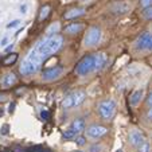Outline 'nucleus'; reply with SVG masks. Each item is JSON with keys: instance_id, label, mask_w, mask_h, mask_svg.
Segmentation results:
<instances>
[{"instance_id": "1", "label": "nucleus", "mask_w": 152, "mask_h": 152, "mask_svg": "<svg viewBox=\"0 0 152 152\" xmlns=\"http://www.w3.org/2000/svg\"><path fill=\"white\" fill-rule=\"evenodd\" d=\"M62 42H63L62 37H59V35H51V37H49V38H46V39L40 40L39 43H37V46L34 47V50L40 55V58L45 61L46 58H49L50 55L57 53L58 50L62 47Z\"/></svg>"}, {"instance_id": "2", "label": "nucleus", "mask_w": 152, "mask_h": 152, "mask_svg": "<svg viewBox=\"0 0 152 152\" xmlns=\"http://www.w3.org/2000/svg\"><path fill=\"white\" fill-rule=\"evenodd\" d=\"M97 110H98V115L102 120L108 121V120H112L113 116L116 113V102L110 98L108 100H102L101 102H98L97 105Z\"/></svg>"}, {"instance_id": "3", "label": "nucleus", "mask_w": 152, "mask_h": 152, "mask_svg": "<svg viewBox=\"0 0 152 152\" xmlns=\"http://www.w3.org/2000/svg\"><path fill=\"white\" fill-rule=\"evenodd\" d=\"M85 98H86V93L82 92V90L73 92L62 100V108L63 109H72V108H75V106H80L85 101Z\"/></svg>"}, {"instance_id": "4", "label": "nucleus", "mask_w": 152, "mask_h": 152, "mask_svg": "<svg viewBox=\"0 0 152 152\" xmlns=\"http://www.w3.org/2000/svg\"><path fill=\"white\" fill-rule=\"evenodd\" d=\"M74 72L80 77H85V75L90 74L92 72H94V55H85L78 62Z\"/></svg>"}, {"instance_id": "5", "label": "nucleus", "mask_w": 152, "mask_h": 152, "mask_svg": "<svg viewBox=\"0 0 152 152\" xmlns=\"http://www.w3.org/2000/svg\"><path fill=\"white\" fill-rule=\"evenodd\" d=\"M100 39H101L100 27L93 26V27H90V28L86 31L85 38H83V45H85L86 47H93V46H96V45L100 42Z\"/></svg>"}, {"instance_id": "6", "label": "nucleus", "mask_w": 152, "mask_h": 152, "mask_svg": "<svg viewBox=\"0 0 152 152\" xmlns=\"http://www.w3.org/2000/svg\"><path fill=\"white\" fill-rule=\"evenodd\" d=\"M40 65H38V63L32 62V61H28L26 58V59L22 62V65H20V74L22 75H31V74H35V73L39 70Z\"/></svg>"}, {"instance_id": "7", "label": "nucleus", "mask_w": 152, "mask_h": 152, "mask_svg": "<svg viewBox=\"0 0 152 152\" xmlns=\"http://www.w3.org/2000/svg\"><path fill=\"white\" fill-rule=\"evenodd\" d=\"M108 133V128L104 125H98V124H93L86 129V135L92 139H100Z\"/></svg>"}, {"instance_id": "8", "label": "nucleus", "mask_w": 152, "mask_h": 152, "mask_svg": "<svg viewBox=\"0 0 152 152\" xmlns=\"http://www.w3.org/2000/svg\"><path fill=\"white\" fill-rule=\"evenodd\" d=\"M135 46L137 50H151L152 51V34L144 32L143 35H140L139 39L136 40Z\"/></svg>"}, {"instance_id": "9", "label": "nucleus", "mask_w": 152, "mask_h": 152, "mask_svg": "<svg viewBox=\"0 0 152 152\" xmlns=\"http://www.w3.org/2000/svg\"><path fill=\"white\" fill-rule=\"evenodd\" d=\"M62 74H63V67L62 66H54V67H51V69L43 70L42 78L45 81H54V80H58Z\"/></svg>"}, {"instance_id": "10", "label": "nucleus", "mask_w": 152, "mask_h": 152, "mask_svg": "<svg viewBox=\"0 0 152 152\" xmlns=\"http://www.w3.org/2000/svg\"><path fill=\"white\" fill-rule=\"evenodd\" d=\"M129 143L132 144L133 147H140L141 144L145 141V139H144L143 133L139 132V131H131L129 132Z\"/></svg>"}, {"instance_id": "11", "label": "nucleus", "mask_w": 152, "mask_h": 152, "mask_svg": "<svg viewBox=\"0 0 152 152\" xmlns=\"http://www.w3.org/2000/svg\"><path fill=\"white\" fill-rule=\"evenodd\" d=\"M106 61V54L105 53H98V54L94 55V70H101L104 66H105Z\"/></svg>"}, {"instance_id": "12", "label": "nucleus", "mask_w": 152, "mask_h": 152, "mask_svg": "<svg viewBox=\"0 0 152 152\" xmlns=\"http://www.w3.org/2000/svg\"><path fill=\"white\" fill-rule=\"evenodd\" d=\"M16 82H18V77L14 74V73H8V74H6L3 77V80H1V85H3V88H11V86H14Z\"/></svg>"}, {"instance_id": "13", "label": "nucleus", "mask_w": 152, "mask_h": 152, "mask_svg": "<svg viewBox=\"0 0 152 152\" xmlns=\"http://www.w3.org/2000/svg\"><path fill=\"white\" fill-rule=\"evenodd\" d=\"M85 12L86 11L83 8H72L65 14L63 18L66 20H72V19H75V18H80V16H82V15H85Z\"/></svg>"}, {"instance_id": "14", "label": "nucleus", "mask_w": 152, "mask_h": 152, "mask_svg": "<svg viewBox=\"0 0 152 152\" xmlns=\"http://www.w3.org/2000/svg\"><path fill=\"white\" fill-rule=\"evenodd\" d=\"M143 96H144V89H136L135 92L131 94V97H129V104L132 106H136L141 101Z\"/></svg>"}, {"instance_id": "15", "label": "nucleus", "mask_w": 152, "mask_h": 152, "mask_svg": "<svg viewBox=\"0 0 152 152\" xmlns=\"http://www.w3.org/2000/svg\"><path fill=\"white\" fill-rule=\"evenodd\" d=\"M83 24H81V23H72V24H69L67 27H65V32L66 34H69V35H77L78 32H81L83 30Z\"/></svg>"}, {"instance_id": "16", "label": "nucleus", "mask_w": 152, "mask_h": 152, "mask_svg": "<svg viewBox=\"0 0 152 152\" xmlns=\"http://www.w3.org/2000/svg\"><path fill=\"white\" fill-rule=\"evenodd\" d=\"M85 126H86V124H85L83 118H74L72 125H70V128H73L77 133H81L82 131H85Z\"/></svg>"}, {"instance_id": "17", "label": "nucleus", "mask_w": 152, "mask_h": 152, "mask_svg": "<svg viewBox=\"0 0 152 152\" xmlns=\"http://www.w3.org/2000/svg\"><path fill=\"white\" fill-rule=\"evenodd\" d=\"M129 4L126 3H117L115 7H113V12L117 15H123V14H126V12L129 11Z\"/></svg>"}, {"instance_id": "18", "label": "nucleus", "mask_w": 152, "mask_h": 152, "mask_svg": "<svg viewBox=\"0 0 152 152\" xmlns=\"http://www.w3.org/2000/svg\"><path fill=\"white\" fill-rule=\"evenodd\" d=\"M16 61H18V54H15V53H11V54L6 55V57L3 58L1 63H3L4 66H10V65H14Z\"/></svg>"}, {"instance_id": "19", "label": "nucleus", "mask_w": 152, "mask_h": 152, "mask_svg": "<svg viewBox=\"0 0 152 152\" xmlns=\"http://www.w3.org/2000/svg\"><path fill=\"white\" fill-rule=\"evenodd\" d=\"M50 11H51V7H50L49 4L43 6L42 8H40V11H39V16H38V20H39V22L45 20V19H46V18L50 15Z\"/></svg>"}, {"instance_id": "20", "label": "nucleus", "mask_w": 152, "mask_h": 152, "mask_svg": "<svg viewBox=\"0 0 152 152\" xmlns=\"http://www.w3.org/2000/svg\"><path fill=\"white\" fill-rule=\"evenodd\" d=\"M77 136V132H75L73 128H67L65 132H63V137L65 139H73Z\"/></svg>"}, {"instance_id": "21", "label": "nucleus", "mask_w": 152, "mask_h": 152, "mask_svg": "<svg viewBox=\"0 0 152 152\" xmlns=\"http://www.w3.org/2000/svg\"><path fill=\"white\" fill-rule=\"evenodd\" d=\"M58 30H59V24L55 23V26H54V24H51V26L47 28V34H49L50 37H51V35H55V32H57Z\"/></svg>"}, {"instance_id": "22", "label": "nucleus", "mask_w": 152, "mask_h": 152, "mask_svg": "<svg viewBox=\"0 0 152 152\" xmlns=\"http://www.w3.org/2000/svg\"><path fill=\"white\" fill-rule=\"evenodd\" d=\"M139 148V152H151V147H149V144L147 143V141H144L143 144H141L140 147H137Z\"/></svg>"}, {"instance_id": "23", "label": "nucleus", "mask_w": 152, "mask_h": 152, "mask_svg": "<svg viewBox=\"0 0 152 152\" xmlns=\"http://www.w3.org/2000/svg\"><path fill=\"white\" fill-rule=\"evenodd\" d=\"M143 15H144V18H145V19H152V6L144 8Z\"/></svg>"}, {"instance_id": "24", "label": "nucleus", "mask_w": 152, "mask_h": 152, "mask_svg": "<svg viewBox=\"0 0 152 152\" xmlns=\"http://www.w3.org/2000/svg\"><path fill=\"white\" fill-rule=\"evenodd\" d=\"M75 143H77V145H85L86 144V139L83 137V136H75Z\"/></svg>"}, {"instance_id": "25", "label": "nucleus", "mask_w": 152, "mask_h": 152, "mask_svg": "<svg viewBox=\"0 0 152 152\" xmlns=\"http://www.w3.org/2000/svg\"><path fill=\"white\" fill-rule=\"evenodd\" d=\"M101 149H102V147L98 144H93L89 147V152H101Z\"/></svg>"}, {"instance_id": "26", "label": "nucleus", "mask_w": 152, "mask_h": 152, "mask_svg": "<svg viewBox=\"0 0 152 152\" xmlns=\"http://www.w3.org/2000/svg\"><path fill=\"white\" fill-rule=\"evenodd\" d=\"M19 24H20V20L19 19H15V20H12L11 23L7 24V28H15V27H18Z\"/></svg>"}, {"instance_id": "27", "label": "nucleus", "mask_w": 152, "mask_h": 152, "mask_svg": "<svg viewBox=\"0 0 152 152\" xmlns=\"http://www.w3.org/2000/svg\"><path fill=\"white\" fill-rule=\"evenodd\" d=\"M140 6L143 8H147V7L152 6V0H140Z\"/></svg>"}, {"instance_id": "28", "label": "nucleus", "mask_w": 152, "mask_h": 152, "mask_svg": "<svg viewBox=\"0 0 152 152\" xmlns=\"http://www.w3.org/2000/svg\"><path fill=\"white\" fill-rule=\"evenodd\" d=\"M8 124H4L3 126H1V129H0V133H1V135H8Z\"/></svg>"}, {"instance_id": "29", "label": "nucleus", "mask_w": 152, "mask_h": 152, "mask_svg": "<svg viewBox=\"0 0 152 152\" xmlns=\"http://www.w3.org/2000/svg\"><path fill=\"white\" fill-rule=\"evenodd\" d=\"M49 117H50V113L47 112V110H42V112H40V118H42V120H47Z\"/></svg>"}, {"instance_id": "30", "label": "nucleus", "mask_w": 152, "mask_h": 152, "mask_svg": "<svg viewBox=\"0 0 152 152\" xmlns=\"http://www.w3.org/2000/svg\"><path fill=\"white\" fill-rule=\"evenodd\" d=\"M147 105L148 106H152V92L148 94V97H147Z\"/></svg>"}, {"instance_id": "31", "label": "nucleus", "mask_w": 152, "mask_h": 152, "mask_svg": "<svg viewBox=\"0 0 152 152\" xmlns=\"http://www.w3.org/2000/svg\"><path fill=\"white\" fill-rule=\"evenodd\" d=\"M19 11H20V14H26V12H27V6H26V4H22V6H20V8H19Z\"/></svg>"}, {"instance_id": "32", "label": "nucleus", "mask_w": 152, "mask_h": 152, "mask_svg": "<svg viewBox=\"0 0 152 152\" xmlns=\"http://www.w3.org/2000/svg\"><path fill=\"white\" fill-rule=\"evenodd\" d=\"M14 110H15V102H11V104H10V106H8V112L12 113Z\"/></svg>"}, {"instance_id": "33", "label": "nucleus", "mask_w": 152, "mask_h": 152, "mask_svg": "<svg viewBox=\"0 0 152 152\" xmlns=\"http://www.w3.org/2000/svg\"><path fill=\"white\" fill-rule=\"evenodd\" d=\"M147 118H148V120H152V106L148 109V112H147Z\"/></svg>"}, {"instance_id": "34", "label": "nucleus", "mask_w": 152, "mask_h": 152, "mask_svg": "<svg viewBox=\"0 0 152 152\" xmlns=\"http://www.w3.org/2000/svg\"><path fill=\"white\" fill-rule=\"evenodd\" d=\"M7 42H8V39H7V38H3V39H1V42H0V46H6L7 45Z\"/></svg>"}, {"instance_id": "35", "label": "nucleus", "mask_w": 152, "mask_h": 152, "mask_svg": "<svg viewBox=\"0 0 152 152\" xmlns=\"http://www.w3.org/2000/svg\"><path fill=\"white\" fill-rule=\"evenodd\" d=\"M12 47H14V45H11V46L7 47V51H10V50H12Z\"/></svg>"}, {"instance_id": "36", "label": "nucleus", "mask_w": 152, "mask_h": 152, "mask_svg": "<svg viewBox=\"0 0 152 152\" xmlns=\"http://www.w3.org/2000/svg\"><path fill=\"white\" fill-rule=\"evenodd\" d=\"M3 115V109H1V108H0V116Z\"/></svg>"}, {"instance_id": "37", "label": "nucleus", "mask_w": 152, "mask_h": 152, "mask_svg": "<svg viewBox=\"0 0 152 152\" xmlns=\"http://www.w3.org/2000/svg\"><path fill=\"white\" fill-rule=\"evenodd\" d=\"M74 152H83V151H74Z\"/></svg>"}, {"instance_id": "38", "label": "nucleus", "mask_w": 152, "mask_h": 152, "mask_svg": "<svg viewBox=\"0 0 152 152\" xmlns=\"http://www.w3.org/2000/svg\"><path fill=\"white\" fill-rule=\"evenodd\" d=\"M4 152H10V151H4Z\"/></svg>"}]
</instances>
